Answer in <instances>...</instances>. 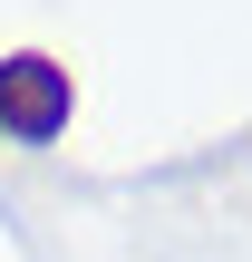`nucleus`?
Masks as SVG:
<instances>
[{
    "mask_svg": "<svg viewBox=\"0 0 252 262\" xmlns=\"http://www.w3.org/2000/svg\"><path fill=\"white\" fill-rule=\"evenodd\" d=\"M68 107H78V88H68V68L49 49H10L0 58V136L49 146V136H68Z\"/></svg>",
    "mask_w": 252,
    "mask_h": 262,
    "instance_id": "nucleus-1",
    "label": "nucleus"
}]
</instances>
